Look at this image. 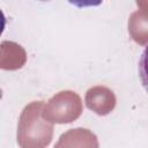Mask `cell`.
<instances>
[{
    "instance_id": "obj_1",
    "label": "cell",
    "mask_w": 148,
    "mask_h": 148,
    "mask_svg": "<svg viewBox=\"0 0 148 148\" xmlns=\"http://www.w3.org/2000/svg\"><path fill=\"white\" fill-rule=\"evenodd\" d=\"M43 101L25 105L17 124V143L21 148H46L53 138V125L43 118Z\"/></svg>"
},
{
    "instance_id": "obj_2",
    "label": "cell",
    "mask_w": 148,
    "mask_h": 148,
    "mask_svg": "<svg viewBox=\"0 0 148 148\" xmlns=\"http://www.w3.org/2000/svg\"><path fill=\"white\" fill-rule=\"evenodd\" d=\"M82 113V101L72 90H62L52 96L44 105L43 118L51 124H68Z\"/></svg>"
},
{
    "instance_id": "obj_3",
    "label": "cell",
    "mask_w": 148,
    "mask_h": 148,
    "mask_svg": "<svg viewBox=\"0 0 148 148\" xmlns=\"http://www.w3.org/2000/svg\"><path fill=\"white\" fill-rule=\"evenodd\" d=\"M84 102L88 109L99 116H105L114 109L117 99L111 89L104 86H95L88 89Z\"/></svg>"
},
{
    "instance_id": "obj_4",
    "label": "cell",
    "mask_w": 148,
    "mask_h": 148,
    "mask_svg": "<svg viewBox=\"0 0 148 148\" xmlns=\"http://www.w3.org/2000/svg\"><path fill=\"white\" fill-rule=\"evenodd\" d=\"M54 148H99L98 139L88 128L76 127L62 133Z\"/></svg>"
},
{
    "instance_id": "obj_5",
    "label": "cell",
    "mask_w": 148,
    "mask_h": 148,
    "mask_svg": "<svg viewBox=\"0 0 148 148\" xmlns=\"http://www.w3.org/2000/svg\"><path fill=\"white\" fill-rule=\"evenodd\" d=\"M136 5L139 9L128 20V32L135 43L146 45L148 43V1H138Z\"/></svg>"
},
{
    "instance_id": "obj_6",
    "label": "cell",
    "mask_w": 148,
    "mask_h": 148,
    "mask_svg": "<svg viewBox=\"0 0 148 148\" xmlns=\"http://www.w3.org/2000/svg\"><path fill=\"white\" fill-rule=\"evenodd\" d=\"M2 44L9 51V61L3 67V69H17V68H21L24 65L25 59H27L24 50L20 45H17V44H15L13 42H2Z\"/></svg>"
},
{
    "instance_id": "obj_7",
    "label": "cell",
    "mask_w": 148,
    "mask_h": 148,
    "mask_svg": "<svg viewBox=\"0 0 148 148\" xmlns=\"http://www.w3.org/2000/svg\"><path fill=\"white\" fill-rule=\"evenodd\" d=\"M139 77L143 88L148 92V46H146L139 60Z\"/></svg>"
}]
</instances>
